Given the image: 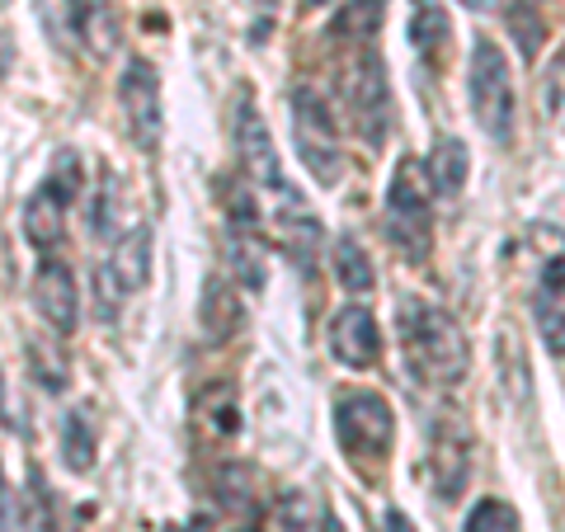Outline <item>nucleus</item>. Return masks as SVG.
<instances>
[{"instance_id": "f704fd0d", "label": "nucleus", "mask_w": 565, "mask_h": 532, "mask_svg": "<svg viewBox=\"0 0 565 532\" xmlns=\"http://www.w3.org/2000/svg\"><path fill=\"white\" fill-rule=\"evenodd\" d=\"M236 532H259V528H236Z\"/></svg>"}, {"instance_id": "72a5a7b5", "label": "nucleus", "mask_w": 565, "mask_h": 532, "mask_svg": "<svg viewBox=\"0 0 565 532\" xmlns=\"http://www.w3.org/2000/svg\"><path fill=\"white\" fill-rule=\"evenodd\" d=\"M166 532H189V528H180V523H170V528H166Z\"/></svg>"}, {"instance_id": "423d86ee", "label": "nucleus", "mask_w": 565, "mask_h": 532, "mask_svg": "<svg viewBox=\"0 0 565 532\" xmlns=\"http://www.w3.org/2000/svg\"><path fill=\"white\" fill-rule=\"evenodd\" d=\"M292 147H297V156H302L307 174L321 189L340 184V174H344L340 132H334V118L326 109V99L316 91H307V85L292 91Z\"/></svg>"}, {"instance_id": "4468645a", "label": "nucleus", "mask_w": 565, "mask_h": 532, "mask_svg": "<svg viewBox=\"0 0 565 532\" xmlns=\"http://www.w3.org/2000/svg\"><path fill=\"white\" fill-rule=\"evenodd\" d=\"M199 321H203V334L212 344H226L232 334L241 330L245 321V307H241V292L226 283L222 274H212L203 283V307H199Z\"/></svg>"}, {"instance_id": "4be33fe9", "label": "nucleus", "mask_w": 565, "mask_h": 532, "mask_svg": "<svg viewBox=\"0 0 565 532\" xmlns=\"http://www.w3.org/2000/svg\"><path fill=\"white\" fill-rule=\"evenodd\" d=\"M85 217H90V236H99V241H118L122 232V189H118V174L109 170L104 174V184L95 189V199H90V212H85Z\"/></svg>"}, {"instance_id": "f03ea898", "label": "nucleus", "mask_w": 565, "mask_h": 532, "mask_svg": "<svg viewBox=\"0 0 565 532\" xmlns=\"http://www.w3.org/2000/svg\"><path fill=\"white\" fill-rule=\"evenodd\" d=\"M349 57L340 66V95H344V109L349 123L367 147H382L386 128H392V85H386V62L377 52V33L373 39H344Z\"/></svg>"}, {"instance_id": "412c9836", "label": "nucleus", "mask_w": 565, "mask_h": 532, "mask_svg": "<svg viewBox=\"0 0 565 532\" xmlns=\"http://www.w3.org/2000/svg\"><path fill=\"white\" fill-rule=\"evenodd\" d=\"M334 278H340V288L349 297H367V292H373L377 274H373V264H367V251L359 245V236H340V241H334Z\"/></svg>"}, {"instance_id": "0eeeda50", "label": "nucleus", "mask_w": 565, "mask_h": 532, "mask_svg": "<svg viewBox=\"0 0 565 532\" xmlns=\"http://www.w3.org/2000/svg\"><path fill=\"white\" fill-rule=\"evenodd\" d=\"M118 104H122V123L128 137L141 156L161 151V132H166V114H161V76L147 57H132L118 76Z\"/></svg>"}, {"instance_id": "6ab92c4d", "label": "nucleus", "mask_w": 565, "mask_h": 532, "mask_svg": "<svg viewBox=\"0 0 565 532\" xmlns=\"http://www.w3.org/2000/svg\"><path fill=\"white\" fill-rule=\"evenodd\" d=\"M282 532H344V523L334 519V509L326 500H316L311 490H288L278 504Z\"/></svg>"}, {"instance_id": "39448f33", "label": "nucleus", "mask_w": 565, "mask_h": 532, "mask_svg": "<svg viewBox=\"0 0 565 532\" xmlns=\"http://www.w3.org/2000/svg\"><path fill=\"white\" fill-rule=\"evenodd\" d=\"M467 99H471V114L481 123V132L504 147L514 137V76H509V57L490 39L471 43Z\"/></svg>"}, {"instance_id": "2eb2a0df", "label": "nucleus", "mask_w": 565, "mask_h": 532, "mask_svg": "<svg viewBox=\"0 0 565 532\" xmlns=\"http://www.w3.org/2000/svg\"><path fill=\"white\" fill-rule=\"evenodd\" d=\"M114 269V278L128 288V297L141 288V283L151 278V226L147 222H128V232L114 241L109 259H104Z\"/></svg>"}, {"instance_id": "ddd939ff", "label": "nucleus", "mask_w": 565, "mask_h": 532, "mask_svg": "<svg viewBox=\"0 0 565 532\" xmlns=\"http://www.w3.org/2000/svg\"><path fill=\"white\" fill-rule=\"evenodd\" d=\"M411 47L424 62V71H438L452 47V24L444 0H411Z\"/></svg>"}, {"instance_id": "5701e85b", "label": "nucleus", "mask_w": 565, "mask_h": 532, "mask_svg": "<svg viewBox=\"0 0 565 532\" xmlns=\"http://www.w3.org/2000/svg\"><path fill=\"white\" fill-rule=\"evenodd\" d=\"M226 255H232V264H236V278H241L250 292H259V288H264L259 232H236V226H226Z\"/></svg>"}, {"instance_id": "c756f323", "label": "nucleus", "mask_w": 565, "mask_h": 532, "mask_svg": "<svg viewBox=\"0 0 565 532\" xmlns=\"http://www.w3.org/2000/svg\"><path fill=\"white\" fill-rule=\"evenodd\" d=\"M43 184L71 208V203H76V193H81V156H76V151H62V156H57V166L47 170V180H43Z\"/></svg>"}, {"instance_id": "393cba45", "label": "nucleus", "mask_w": 565, "mask_h": 532, "mask_svg": "<svg viewBox=\"0 0 565 532\" xmlns=\"http://www.w3.org/2000/svg\"><path fill=\"white\" fill-rule=\"evenodd\" d=\"M509 33L519 39V52L527 62L537 57V47L546 39V24H542V0H514L509 6Z\"/></svg>"}, {"instance_id": "dca6fc26", "label": "nucleus", "mask_w": 565, "mask_h": 532, "mask_svg": "<svg viewBox=\"0 0 565 532\" xmlns=\"http://www.w3.org/2000/svg\"><path fill=\"white\" fill-rule=\"evenodd\" d=\"M66 203L52 193L47 184H39L29 193V203H24V236H29V245L33 251H57L62 245V232H66Z\"/></svg>"}, {"instance_id": "f257e3e1", "label": "nucleus", "mask_w": 565, "mask_h": 532, "mask_svg": "<svg viewBox=\"0 0 565 532\" xmlns=\"http://www.w3.org/2000/svg\"><path fill=\"white\" fill-rule=\"evenodd\" d=\"M396 334H401L405 368H411L424 386H434V392L462 386L467 340H462V330H457V321L444 307H434V301H424V297H401Z\"/></svg>"}, {"instance_id": "a211bd4d", "label": "nucleus", "mask_w": 565, "mask_h": 532, "mask_svg": "<svg viewBox=\"0 0 565 532\" xmlns=\"http://www.w3.org/2000/svg\"><path fill=\"white\" fill-rule=\"evenodd\" d=\"M76 39L95 52V57H114L118 52V10L114 0H76Z\"/></svg>"}, {"instance_id": "7c9ffc66", "label": "nucleus", "mask_w": 565, "mask_h": 532, "mask_svg": "<svg viewBox=\"0 0 565 532\" xmlns=\"http://www.w3.org/2000/svg\"><path fill=\"white\" fill-rule=\"evenodd\" d=\"M382 532H415V523L405 519L401 509H386V513H382Z\"/></svg>"}, {"instance_id": "cd10ccee", "label": "nucleus", "mask_w": 565, "mask_h": 532, "mask_svg": "<svg viewBox=\"0 0 565 532\" xmlns=\"http://www.w3.org/2000/svg\"><path fill=\"white\" fill-rule=\"evenodd\" d=\"M542 114L552 123H565V47L546 62V76H542Z\"/></svg>"}, {"instance_id": "1a4fd4ad", "label": "nucleus", "mask_w": 565, "mask_h": 532, "mask_svg": "<svg viewBox=\"0 0 565 532\" xmlns=\"http://www.w3.org/2000/svg\"><path fill=\"white\" fill-rule=\"evenodd\" d=\"M552 236V251H542L537 274H533V321L542 344L552 353H565V236Z\"/></svg>"}, {"instance_id": "a878e982", "label": "nucleus", "mask_w": 565, "mask_h": 532, "mask_svg": "<svg viewBox=\"0 0 565 532\" xmlns=\"http://www.w3.org/2000/svg\"><path fill=\"white\" fill-rule=\"evenodd\" d=\"M33 10H39L52 47H66L76 39V0H33Z\"/></svg>"}, {"instance_id": "473e14b6", "label": "nucleus", "mask_w": 565, "mask_h": 532, "mask_svg": "<svg viewBox=\"0 0 565 532\" xmlns=\"http://www.w3.org/2000/svg\"><path fill=\"white\" fill-rule=\"evenodd\" d=\"M250 6H255L259 14H269V10H274V0H250Z\"/></svg>"}, {"instance_id": "9d476101", "label": "nucleus", "mask_w": 565, "mask_h": 532, "mask_svg": "<svg viewBox=\"0 0 565 532\" xmlns=\"http://www.w3.org/2000/svg\"><path fill=\"white\" fill-rule=\"evenodd\" d=\"M330 353L340 359L344 368L363 372L382 359V330H377V316L363 307V301H349V307L330 321Z\"/></svg>"}, {"instance_id": "6e6552de", "label": "nucleus", "mask_w": 565, "mask_h": 532, "mask_svg": "<svg viewBox=\"0 0 565 532\" xmlns=\"http://www.w3.org/2000/svg\"><path fill=\"white\" fill-rule=\"evenodd\" d=\"M236 151H241L245 180L259 184L264 193H274V199H288L292 184L282 180L274 137H269V128H264V118H259V109H255V95H250V91L236 99Z\"/></svg>"}, {"instance_id": "aec40b11", "label": "nucleus", "mask_w": 565, "mask_h": 532, "mask_svg": "<svg viewBox=\"0 0 565 532\" xmlns=\"http://www.w3.org/2000/svg\"><path fill=\"white\" fill-rule=\"evenodd\" d=\"M62 462H66V471H76V476H85L95 467V419H90L85 405H76V411L62 415Z\"/></svg>"}, {"instance_id": "9b49d317", "label": "nucleus", "mask_w": 565, "mask_h": 532, "mask_svg": "<svg viewBox=\"0 0 565 532\" xmlns=\"http://www.w3.org/2000/svg\"><path fill=\"white\" fill-rule=\"evenodd\" d=\"M429 471H434V486H438V500H457L471 476V438L462 434L457 419H444L434 429L429 443Z\"/></svg>"}, {"instance_id": "b1692460", "label": "nucleus", "mask_w": 565, "mask_h": 532, "mask_svg": "<svg viewBox=\"0 0 565 532\" xmlns=\"http://www.w3.org/2000/svg\"><path fill=\"white\" fill-rule=\"evenodd\" d=\"M199 411H203V424H207V429L212 434H236V382H212L207 386V392H203V401H199Z\"/></svg>"}, {"instance_id": "c85d7f7f", "label": "nucleus", "mask_w": 565, "mask_h": 532, "mask_svg": "<svg viewBox=\"0 0 565 532\" xmlns=\"http://www.w3.org/2000/svg\"><path fill=\"white\" fill-rule=\"evenodd\" d=\"M29 368H33V377H39L47 392H62V386H66V359L57 349H47L43 340L29 344Z\"/></svg>"}, {"instance_id": "20e7f679", "label": "nucleus", "mask_w": 565, "mask_h": 532, "mask_svg": "<svg viewBox=\"0 0 565 532\" xmlns=\"http://www.w3.org/2000/svg\"><path fill=\"white\" fill-rule=\"evenodd\" d=\"M334 434H340V448L353 467L377 471L396 443V415L386 396L367 392V386H349L334 396Z\"/></svg>"}, {"instance_id": "2f4dec72", "label": "nucleus", "mask_w": 565, "mask_h": 532, "mask_svg": "<svg viewBox=\"0 0 565 532\" xmlns=\"http://www.w3.org/2000/svg\"><path fill=\"white\" fill-rule=\"evenodd\" d=\"M462 6H467V10H490L494 0H462Z\"/></svg>"}, {"instance_id": "f8f14e48", "label": "nucleus", "mask_w": 565, "mask_h": 532, "mask_svg": "<svg viewBox=\"0 0 565 532\" xmlns=\"http://www.w3.org/2000/svg\"><path fill=\"white\" fill-rule=\"evenodd\" d=\"M33 301H39V316L52 326L71 334L81 321V297H76V278H71V269L62 259H43L39 274H33Z\"/></svg>"}, {"instance_id": "f3484780", "label": "nucleus", "mask_w": 565, "mask_h": 532, "mask_svg": "<svg viewBox=\"0 0 565 532\" xmlns=\"http://www.w3.org/2000/svg\"><path fill=\"white\" fill-rule=\"evenodd\" d=\"M424 170H429V184H434L438 199H457L467 184V174H471V151L457 137H438L429 147V156H424Z\"/></svg>"}, {"instance_id": "7ed1b4c3", "label": "nucleus", "mask_w": 565, "mask_h": 532, "mask_svg": "<svg viewBox=\"0 0 565 532\" xmlns=\"http://www.w3.org/2000/svg\"><path fill=\"white\" fill-rule=\"evenodd\" d=\"M429 170L415 156L392 170V184H386V236H392L396 251L411 264H429L434 255V208H429Z\"/></svg>"}, {"instance_id": "bb28decb", "label": "nucleus", "mask_w": 565, "mask_h": 532, "mask_svg": "<svg viewBox=\"0 0 565 532\" xmlns=\"http://www.w3.org/2000/svg\"><path fill=\"white\" fill-rule=\"evenodd\" d=\"M462 532H519V513L509 509L504 500H481L467 513Z\"/></svg>"}]
</instances>
